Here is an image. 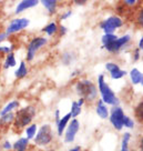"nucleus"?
<instances>
[{"label":"nucleus","mask_w":143,"mask_h":151,"mask_svg":"<svg viewBox=\"0 0 143 151\" xmlns=\"http://www.w3.org/2000/svg\"><path fill=\"white\" fill-rule=\"evenodd\" d=\"M36 110L34 107L29 106L26 108L19 110L18 112L16 113V120H14V127L21 129V128L26 127L27 124L31 122V120L34 118Z\"/></svg>","instance_id":"nucleus-1"},{"label":"nucleus","mask_w":143,"mask_h":151,"mask_svg":"<svg viewBox=\"0 0 143 151\" xmlns=\"http://www.w3.org/2000/svg\"><path fill=\"white\" fill-rule=\"evenodd\" d=\"M99 89H100L101 96H102V101L105 104H112V106H117L119 104V100L115 97L114 92L110 89V87L107 85L104 81V77L101 75L99 77Z\"/></svg>","instance_id":"nucleus-2"},{"label":"nucleus","mask_w":143,"mask_h":151,"mask_svg":"<svg viewBox=\"0 0 143 151\" xmlns=\"http://www.w3.org/2000/svg\"><path fill=\"white\" fill-rule=\"evenodd\" d=\"M77 91L84 99L93 100L97 97V88H95V86L91 81H88V80L79 81L77 83Z\"/></svg>","instance_id":"nucleus-3"},{"label":"nucleus","mask_w":143,"mask_h":151,"mask_svg":"<svg viewBox=\"0 0 143 151\" xmlns=\"http://www.w3.org/2000/svg\"><path fill=\"white\" fill-rule=\"evenodd\" d=\"M52 137L53 133L50 126L49 124H44L39 130L37 137L34 138V142L38 146H44V145H48L49 142L52 140Z\"/></svg>","instance_id":"nucleus-4"},{"label":"nucleus","mask_w":143,"mask_h":151,"mask_svg":"<svg viewBox=\"0 0 143 151\" xmlns=\"http://www.w3.org/2000/svg\"><path fill=\"white\" fill-rule=\"evenodd\" d=\"M121 26H122V20L119 17H115V16L108 18L107 20L102 21L100 24L101 28L104 30L105 35H112V32L115 29L120 28Z\"/></svg>","instance_id":"nucleus-5"},{"label":"nucleus","mask_w":143,"mask_h":151,"mask_svg":"<svg viewBox=\"0 0 143 151\" xmlns=\"http://www.w3.org/2000/svg\"><path fill=\"white\" fill-rule=\"evenodd\" d=\"M123 110L119 107H114L111 110V116H110V121L113 124V127L117 130H121L123 128V118H124Z\"/></svg>","instance_id":"nucleus-6"},{"label":"nucleus","mask_w":143,"mask_h":151,"mask_svg":"<svg viewBox=\"0 0 143 151\" xmlns=\"http://www.w3.org/2000/svg\"><path fill=\"white\" fill-rule=\"evenodd\" d=\"M47 43V39L42 37L39 38H34V40L30 42L28 47V51H27V60L28 61H31L34 59L36 52L39 50V48H41L42 46H44Z\"/></svg>","instance_id":"nucleus-7"},{"label":"nucleus","mask_w":143,"mask_h":151,"mask_svg":"<svg viewBox=\"0 0 143 151\" xmlns=\"http://www.w3.org/2000/svg\"><path fill=\"white\" fill-rule=\"evenodd\" d=\"M29 24V20L26 18H20V19H14L12 20L10 24L7 28V32L6 35H10V33L17 32V31H20L21 29L26 28Z\"/></svg>","instance_id":"nucleus-8"},{"label":"nucleus","mask_w":143,"mask_h":151,"mask_svg":"<svg viewBox=\"0 0 143 151\" xmlns=\"http://www.w3.org/2000/svg\"><path fill=\"white\" fill-rule=\"evenodd\" d=\"M130 40V36H123V37L121 38H117L114 41H112V42L108 45V46H105V49L110 52H117L119 51L121 48L123 47L125 43H128Z\"/></svg>","instance_id":"nucleus-9"},{"label":"nucleus","mask_w":143,"mask_h":151,"mask_svg":"<svg viewBox=\"0 0 143 151\" xmlns=\"http://www.w3.org/2000/svg\"><path fill=\"white\" fill-rule=\"evenodd\" d=\"M79 128H80L79 121H78L77 119H73L71 122H70V126L68 127L67 132H66V141L72 142L74 140V137H76L77 132L79 131Z\"/></svg>","instance_id":"nucleus-10"},{"label":"nucleus","mask_w":143,"mask_h":151,"mask_svg":"<svg viewBox=\"0 0 143 151\" xmlns=\"http://www.w3.org/2000/svg\"><path fill=\"white\" fill-rule=\"evenodd\" d=\"M105 67H107L108 71L111 73L112 79H120V78H122V77H124V76L127 75V71L121 70V69L119 68V66L115 65V63L109 62V63L105 65Z\"/></svg>","instance_id":"nucleus-11"},{"label":"nucleus","mask_w":143,"mask_h":151,"mask_svg":"<svg viewBox=\"0 0 143 151\" xmlns=\"http://www.w3.org/2000/svg\"><path fill=\"white\" fill-rule=\"evenodd\" d=\"M39 4V1L37 0H24V1H21L18 7L16 8V14H20L21 11L28 9V8H31V7H34Z\"/></svg>","instance_id":"nucleus-12"},{"label":"nucleus","mask_w":143,"mask_h":151,"mask_svg":"<svg viewBox=\"0 0 143 151\" xmlns=\"http://www.w3.org/2000/svg\"><path fill=\"white\" fill-rule=\"evenodd\" d=\"M97 113L99 114V117L102 119H107L108 116H109V111H108V108L104 104V102L102 100H99L98 101V104H97Z\"/></svg>","instance_id":"nucleus-13"},{"label":"nucleus","mask_w":143,"mask_h":151,"mask_svg":"<svg viewBox=\"0 0 143 151\" xmlns=\"http://www.w3.org/2000/svg\"><path fill=\"white\" fill-rule=\"evenodd\" d=\"M70 118H71V114L70 113H67L63 118H61L59 121H58V134L59 136H61L62 132H63V130H64V128H66V126H67L68 121L70 120Z\"/></svg>","instance_id":"nucleus-14"},{"label":"nucleus","mask_w":143,"mask_h":151,"mask_svg":"<svg viewBox=\"0 0 143 151\" xmlns=\"http://www.w3.org/2000/svg\"><path fill=\"white\" fill-rule=\"evenodd\" d=\"M130 77H131V81L133 82L134 85H139V83H142L143 77L142 73L138 70V69H132L130 72Z\"/></svg>","instance_id":"nucleus-15"},{"label":"nucleus","mask_w":143,"mask_h":151,"mask_svg":"<svg viewBox=\"0 0 143 151\" xmlns=\"http://www.w3.org/2000/svg\"><path fill=\"white\" fill-rule=\"evenodd\" d=\"M83 101H84V99L81 98V99L79 100V102H72V108H71V111H70L71 117L76 118L77 116H79V113L81 112V106L83 104Z\"/></svg>","instance_id":"nucleus-16"},{"label":"nucleus","mask_w":143,"mask_h":151,"mask_svg":"<svg viewBox=\"0 0 143 151\" xmlns=\"http://www.w3.org/2000/svg\"><path fill=\"white\" fill-rule=\"evenodd\" d=\"M41 4L49 10L50 14L56 12V8H57V1L56 0H42Z\"/></svg>","instance_id":"nucleus-17"},{"label":"nucleus","mask_w":143,"mask_h":151,"mask_svg":"<svg viewBox=\"0 0 143 151\" xmlns=\"http://www.w3.org/2000/svg\"><path fill=\"white\" fill-rule=\"evenodd\" d=\"M28 146V139L27 138H21L14 145V148L17 151H26Z\"/></svg>","instance_id":"nucleus-18"},{"label":"nucleus","mask_w":143,"mask_h":151,"mask_svg":"<svg viewBox=\"0 0 143 151\" xmlns=\"http://www.w3.org/2000/svg\"><path fill=\"white\" fill-rule=\"evenodd\" d=\"M27 73H28V69H27V67H26V63H24V61H21L19 68H18V70L16 71L14 75H16L17 78H24V77L27 76Z\"/></svg>","instance_id":"nucleus-19"},{"label":"nucleus","mask_w":143,"mask_h":151,"mask_svg":"<svg viewBox=\"0 0 143 151\" xmlns=\"http://www.w3.org/2000/svg\"><path fill=\"white\" fill-rule=\"evenodd\" d=\"M18 106H19V102H18V101H16V100H14V101H11V102H9V104L4 108V110L0 112V114H1V116H5V114H7V113H9L12 109L17 108Z\"/></svg>","instance_id":"nucleus-20"},{"label":"nucleus","mask_w":143,"mask_h":151,"mask_svg":"<svg viewBox=\"0 0 143 151\" xmlns=\"http://www.w3.org/2000/svg\"><path fill=\"white\" fill-rule=\"evenodd\" d=\"M57 30H58V27L54 22H50V24H48V26H46L44 29H43V31L47 33V35H49V36L54 35V33L57 32Z\"/></svg>","instance_id":"nucleus-21"},{"label":"nucleus","mask_w":143,"mask_h":151,"mask_svg":"<svg viewBox=\"0 0 143 151\" xmlns=\"http://www.w3.org/2000/svg\"><path fill=\"white\" fill-rule=\"evenodd\" d=\"M16 66V60H14V56L12 52L8 53L7 56V59L5 61V68H10V67H14Z\"/></svg>","instance_id":"nucleus-22"},{"label":"nucleus","mask_w":143,"mask_h":151,"mask_svg":"<svg viewBox=\"0 0 143 151\" xmlns=\"http://www.w3.org/2000/svg\"><path fill=\"white\" fill-rule=\"evenodd\" d=\"M117 38H118V37H117L115 35H104V36L102 37V42H103V47H105V46L110 45V43L112 42V41H114Z\"/></svg>","instance_id":"nucleus-23"},{"label":"nucleus","mask_w":143,"mask_h":151,"mask_svg":"<svg viewBox=\"0 0 143 151\" xmlns=\"http://www.w3.org/2000/svg\"><path fill=\"white\" fill-rule=\"evenodd\" d=\"M36 131H37V126L36 124H32L29 128H27V130H26V133L28 136L27 139H32L34 137V134H36Z\"/></svg>","instance_id":"nucleus-24"},{"label":"nucleus","mask_w":143,"mask_h":151,"mask_svg":"<svg viewBox=\"0 0 143 151\" xmlns=\"http://www.w3.org/2000/svg\"><path fill=\"white\" fill-rule=\"evenodd\" d=\"M14 113H7V114H5V116H2V118H1V120H0V122L1 123H8L10 122V121H12L14 120Z\"/></svg>","instance_id":"nucleus-25"},{"label":"nucleus","mask_w":143,"mask_h":151,"mask_svg":"<svg viewBox=\"0 0 143 151\" xmlns=\"http://www.w3.org/2000/svg\"><path fill=\"white\" fill-rule=\"evenodd\" d=\"M123 126H124V127H127V128H133L134 122L132 121V119H130L129 117L124 116V118H123Z\"/></svg>","instance_id":"nucleus-26"},{"label":"nucleus","mask_w":143,"mask_h":151,"mask_svg":"<svg viewBox=\"0 0 143 151\" xmlns=\"http://www.w3.org/2000/svg\"><path fill=\"white\" fill-rule=\"evenodd\" d=\"M142 106L143 104L141 102L137 108V117L139 118V120H142Z\"/></svg>","instance_id":"nucleus-27"},{"label":"nucleus","mask_w":143,"mask_h":151,"mask_svg":"<svg viewBox=\"0 0 143 151\" xmlns=\"http://www.w3.org/2000/svg\"><path fill=\"white\" fill-rule=\"evenodd\" d=\"M10 51H11V48L0 47V52H4V53H10Z\"/></svg>","instance_id":"nucleus-28"},{"label":"nucleus","mask_w":143,"mask_h":151,"mask_svg":"<svg viewBox=\"0 0 143 151\" xmlns=\"http://www.w3.org/2000/svg\"><path fill=\"white\" fill-rule=\"evenodd\" d=\"M137 1L135 0H125L124 1V4H127V5H134Z\"/></svg>","instance_id":"nucleus-29"},{"label":"nucleus","mask_w":143,"mask_h":151,"mask_svg":"<svg viewBox=\"0 0 143 151\" xmlns=\"http://www.w3.org/2000/svg\"><path fill=\"white\" fill-rule=\"evenodd\" d=\"M71 14H72L71 11H68L67 14H63V16H62L61 19H66V18H68V17H69V16H71Z\"/></svg>","instance_id":"nucleus-30"},{"label":"nucleus","mask_w":143,"mask_h":151,"mask_svg":"<svg viewBox=\"0 0 143 151\" xmlns=\"http://www.w3.org/2000/svg\"><path fill=\"white\" fill-rule=\"evenodd\" d=\"M6 37H7V35H6V33H0V42H1V41H4Z\"/></svg>","instance_id":"nucleus-31"},{"label":"nucleus","mask_w":143,"mask_h":151,"mask_svg":"<svg viewBox=\"0 0 143 151\" xmlns=\"http://www.w3.org/2000/svg\"><path fill=\"white\" fill-rule=\"evenodd\" d=\"M5 149H10V148H11V145H10V142L9 141H6L5 142Z\"/></svg>","instance_id":"nucleus-32"},{"label":"nucleus","mask_w":143,"mask_h":151,"mask_svg":"<svg viewBox=\"0 0 143 151\" xmlns=\"http://www.w3.org/2000/svg\"><path fill=\"white\" fill-rule=\"evenodd\" d=\"M60 30H61V35H64V33H66V31H67L66 27H63V26H61V27H60Z\"/></svg>","instance_id":"nucleus-33"},{"label":"nucleus","mask_w":143,"mask_h":151,"mask_svg":"<svg viewBox=\"0 0 143 151\" xmlns=\"http://www.w3.org/2000/svg\"><path fill=\"white\" fill-rule=\"evenodd\" d=\"M142 48H143V38H141V40H140V42H139V50L142 49Z\"/></svg>","instance_id":"nucleus-34"},{"label":"nucleus","mask_w":143,"mask_h":151,"mask_svg":"<svg viewBox=\"0 0 143 151\" xmlns=\"http://www.w3.org/2000/svg\"><path fill=\"white\" fill-rule=\"evenodd\" d=\"M121 151H129V149H128V146H124V145H122Z\"/></svg>","instance_id":"nucleus-35"},{"label":"nucleus","mask_w":143,"mask_h":151,"mask_svg":"<svg viewBox=\"0 0 143 151\" xmlns=\"http://www.w3.org/2000/svg\"><path fill=\"white\" fill-rule=\"evenodd\" d=\"M139 24H142V12L140 14V16H139Z\"/></svg>","instance_id":"nucleus-36"},{"label":"nucleus","mask_w":143,"mask_h":151,"mask_svg":"<svg viewBox=\"0 0 143 151\" xmlns=\"http://www.w3.org/2000/svg\"><path fill=\"white\" fill-rule=\"evenodd\" d=\"M139 51H140L139 49H138V50H137V51H135V58H134L135 60H138V59H139V57H140V56H139Z\"/></svg>","instance_id":"nucleus-37"},{"label":"nucleus","mask_w":143,"mask_h":151,"mask_svg":"<svg viewBox=\"0 0 143 151\" xmlns=\"http://www.w3.org/2000/svg\"><path fill=\"white\" fill-rule=\"evenodd\" d=\"M77 5H83V4H86V1H74Z\"/></svg>","instance_id":"nucleus-38"},{"label":"nucleus","mask_w":143,"mask_h":151,"mask_svg":"<svg viewBox=\"0 0 143 151\" xmlns=\"http://www.w3.org/2000/svg\"><path fill=\"white\" fill-rule=\"evenodd\" d=\"M70 151H79V148H76V149H72V150Z\"/></svg>","instance_id":"nucleus-39"}]
</instances>
